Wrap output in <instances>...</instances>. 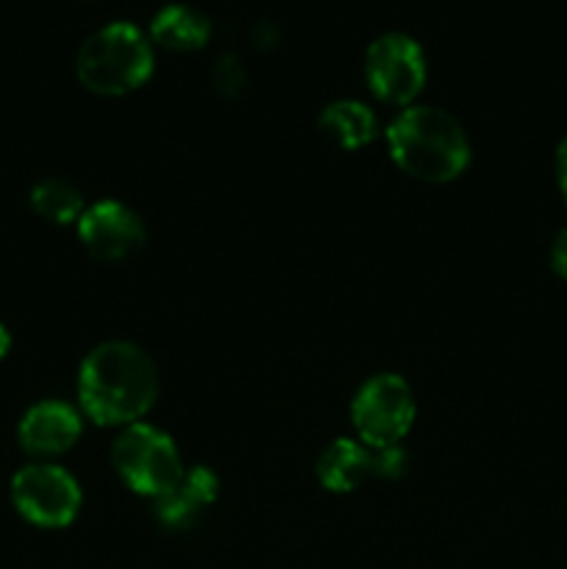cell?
Returning <instances> with one entry per match:
<instances>
[{
	"mask_svg": "<svg viewBox=\"0 0 567 569\" xmlns=\"http://www.w3.org/2000/svg\"><path fill=\"white\" fill-rule=\"evenodd\" d=\"M428 64L420 42L404 31H387L365 53V78L370 92L389 106H409L426 87Z\"/></svg>",
	"mask_w": 567,
	"mask_h": 569,
	"instance_id": "7",
	"label": "cell"
},
{
	"mask_svg": "<svg viewBox=\"0 0 567 569\" xmlns=\"http://www.w3.org/2000/svg\"><path fill=\"white\" fill-rule=\"evenodd\" d=\"M211 78H215V87L220 89L222 94H239L245 87V67L242 59L233 53H222L220 59L215 61V70H211Z\"/></svg>",
	"mask_w": 567,
	"mask_h": 569,
	"instance_id": "15",
	"label": "cell"
},
{
	"mask_svg": "<svg viewBox=\"0 0 567 569\" xmlns=\"http://www.w3.org/2000/svg\"><path fill=\"white\" fill-rule=\"evenodd\" d=\"M111 467L131 492L159 500L183 478V459L176 439L148 422H133L111 445Z\"/></svg>",
	"mask_w": 567,
	"mask_h": 569,
	"instance_id": "4",
	"label": "cell"
},
{
	"mask_svg": "<svg viewBox=\"0 0 567 569\" xmlns=\"http://www.w3.org/2000/svg\"><path fill=\"white\" fill-rule=\"evenodd\" d=\"M317 128L334 148L359 150L372 142L378 120L370 106L361 100H334L317 117Z\"/></svg>",
	"mask_w": 567,
	"mask_h": 569,
	"instance_id": "13",
	"label": "cell"
},
{
	"mask_svg": "<svg viewBox=\"0 0 567 569\" xmlns=\"http://www.w3.org/2000/svg\"><path fill=\"white\" fill-rule=\"evenodd\" d=\"M9 498L22 520L48 531L70 526L83 503L72 472L50 461H33L17 470L9 483Z\"/></svg>",
	"mask_w": 567,
	"mask_h": 569,
	"instance_id": "6",
	"label": "cell"
},
{
	"mask_svg": "<svg viewBox=\"0 0 567 569\" xmlns=\"http://www.w3.org/2000/svg\"><path fill=\"white\" fill-rule=\"evenodd\" d=\"M217 492H220V478L215 476V470L203 465L192 467L183 472L176 489L156 500V520L167 531H189L215 503Z\"/></svg>",
	"mask_w": 567,
	"mask_h": 569,
	"instance_id": "10",
	"label": "cell"
},
{
	"mask_svg": "<svg viewBox=\"0 0 567 569\" xmlns=\"http://www.w3.org/2000/svg\"><path fill=\"white\" fill-rule=\"evenodd\" d=\"M556 176H559V189L567 203V137L561 139L559 150H556Z\"/></svg>",
	"mask_w": 567,
	"mask_h": 569,
	"instance_id": "18",
	"label": "cell"
},
{
	"mask_svg": "<svg viewBox=\"0 0 567 569\" xmlns=\"http://www.w3.org/2000/svg\"><path fill=\"white\" fill-rule=\"evenodd\" d=\"M317 481L326 492L348 495L372 478V450L359 439L339 437L328 445L315 465Z\"/></svg>",
	"mask_w": 567,
	"mask_h": 569,
	"instance_id": "11",
	"label": "cell"
},
{
	"mask_svg": "<svg viewBox=\"0 0 567 569\" xmlns=\"http://www.w3.org/2000/svg\"><path fill=\"white\" fill-rule=\"evenodd\" d=\"M78 81L98 94H126L153 72V44L128 20H115L89 33L76 56Z\"/></svg>",
	"mask_w": 567,
	"mask_h": 569,
	"instance_id": "3",
	"label": "cell"
},
{
	"mask_svg": "<svg viewBox=\"0 0 567 569\" xmlns=\"http://www.w3.org/2000/svg\"><path fill=\"white\" fill-rule=\"evenodd\" d=\"M417 417L415 392L406 378L395 372H378L367 378L350 403V422L361 445L370 450L395 448L404 442Z\"/></svg>",
	"mask_w": 567,
	"mask_h": 569,
	"instance_id": "5",
	"label": "cell"
},
{
	"mask_svg": "<svg viewBox=\"0 0 567 569\" xmlns=\"http://www.w3.org/2000/svg\"><path fill=\"white\" fill-rule=\"evenodd\" d=\"M81 431L83 422L78 409L61 400H39L20 417L17 442L37 461H48L76 448Z\"/></svg>",
	"mask_w": 567,
	"mask_h": 569,
	"instance_id": "9",
	"label": "cell"
},
{
	"mask_svg": "<svg viewBox=\"0 0 567 569\" xmlns=\"http://www.w3.org/2000/svg\"><path fill=\"white\" fill-rule=\"evenodd\" d=\"M409 467V456L400 445L395 448H381V450H372V476H381V478H400Z\"/></svg>",
	"mask_w": 567,
	"mask_h": 569,
	"instance_id": "16",
	"label": "cell"
},
{
	"mask_svg": "<svg viewBox=\"0 0 567 569\" xmlns=\"http://www.w3.org/2000/svg\"><path fill=\"white\" fill-rule=\"evenodd\" d=\"M9 350H11V333H9V328H6L3 322H0V361H3L6 356H9Z\"/></svg>",
	"mask_w": 567,
	"mask_h": 569,
	"instance_id": "19",
	"label": "cell"
},
{
	"mask_svg": "<svg viewBox=\"0 0 567 569\" xmlns=\"http://www.w3.org/2000/svg\"><path fill=\"white\" fill-rule=\"evenodd\" d=\"M550 267L559 278L567 281V228H561L559 237L554 239V248H550Z\"/></svg>",
	"mask_w": 567,
	"mask_h": 569,
	"instance_id": "17",
	"label": "cell"
},
{
	"mask_svg": "<svg viewBox=\"0 0 567 569\" xmlns=\"http://www.w3.org/2000/svg\"><path fill=\"white\" fill-rule=\"evenodd\" d=\"M211 20L189 3H167L150 20V39L167 50H198L209 42Z\"/></svg>",
	"mask_w": 567,
	"mask_h": 569,
	"instance_id": "12",
	"label": "cell"
},
{
	"mask_svg": "<svg viewBox=\"0 0 567 569\" xmlns=\"http://www.w3.org/2000/svg\"><path fill=\"white\" fill-rule=\"evenodd\" d=\"M159 398V370L139 345L111 339L87 353L78 370L81 411L106 428L142 422Z\"/></svg>",
	"mask_w": 567,
	"mask_h": 569,
	"instance_id": "1",
	"label": "cell"
},
{
	"mask_svg": "<svg viewBox=\"0 0 567 569\" xmlns=\"http://www.w3.org/2000/svg\"><path fill=\"white\" fill-rule=\"evenodd\" d=\"M78 242L92 259L103 264H120L142 253L148 242L145 222L131 206L120 200H100L83 209L76 222Z\"/></svg>",
	"mask_w": 567,
	"mask_h": 569,
	"instance_id": "8",
	"label": "cell"
},
{
	"mask_svg": "<svg viewBox=\"0 0 567 569\" xmlns=\"http://www.w3.org/2000/svg\"><path fill=\"white\" fill-rule=\"evenodd\" d=\"M387 144L395 164L426 183L456 181L472 159L461 122L437 106H406L389 122Z\"/></svg>",
	"mask_w": 567,
	"mask_h": 569,
	"instance_id": "2",
	"label": "cell"
},
{
	"mask_svg": "<svg viewBox=\"0 0 567 569\" xmlns=\"http://www.w3.org/2000/svg\"><path fill=\"white\" fill-rule=\"evenodd\" d=\"M28 200H31V209L42 220L53 222V226H76L78 217L87 209L81 189L59 176L42 178L39 183H33L31 198Z\"/></svg>",
	"mask_w": 567,
	"mask_h": 569,
	"instance_id": "14",
	"label": "cell"
}]
</instances>
